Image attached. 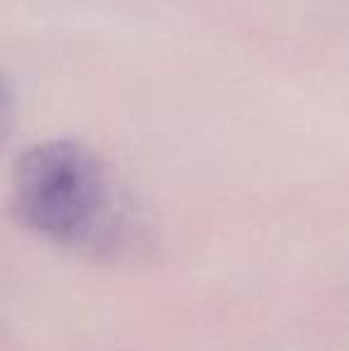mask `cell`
I'll list each match as a JSON object with an SVG mask.
<instances>
[{"label": "cell", "mask_w": 349, "mask_h": 351, "mask_svg": "<svg viewBox=\"0 0 349 351\" xmlns=\"http://www.w3.org/2000/svg\"><path fill=\"white\" fill-rule=\"evenodd\" d=\"M14 206L32 230L82 254L115 258L136 249L106 167L75 141L38 143L19 158Z\"/></svg>", "instance_id": "obj_1"}]
</instances>
